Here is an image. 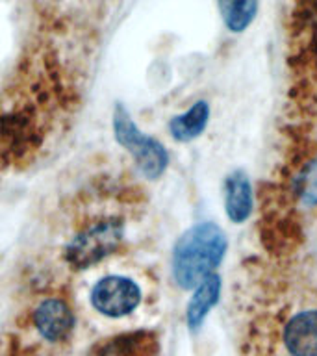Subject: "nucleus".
I'll return each mask as SVG.
<instances>
[{"label":"nucleus","instance_id":"2","mask_svg":"<svg viewBox=\"0 0 317 356\" xmlns=\"http://www.w3.org/2000/svg\"><path fill=\"white\" fill-rule=\"evenodd\" d=\"M124 238V222L117 217H106L100 221L89 222L65 249V258L74 269H88L113 254Z\"/></svg>","mask_w":317,"mask_h":356},{"label":"nucleus","instance_id":"4","mask_svg":"<svg viewBox=\"0 0 317 356\" xmlns=\"http://www.w3.org/2000/svg\"><path fill=\"white\" fill-rule=\"evenodd\" d=\"M141 288L132 278L110 275L95 284L91 289V305L106 317H124L132 314L141 302Z\"/></svg>","mask_w":317,"mask_h":356},{"label":"nucleus","instance_id":"9","mask_svg":"<svg viewBox=\"0 0 317 356\" xmlns=\"http://www.w3.org/2000/svg\"><path fill=\"white\" fill-rule=\"evenodd\" d=\"M221 295V278L217 277L216 273L202 280V282L195 288V293L191 297L188 305V312H186V319H188V327L191 330L202 325L206 316L210 314V310L217 305Z\"/></svg>","mask_w":317,"mask_h":356},{"label":"nucleus","instance_id":"6","mask_svg":"<svg viewBox=\"0 0 317 356\" xmlns=\"http://www.w3.org/2000/svg\"><path fill=\"white\" fill-rule=\"evenodd\" d=\"M95 356H160L158 338L149 330H136L102 339L93 349Z\"/></svg>","mask_w":317,"mask_h":356},{"label":"nucleus","instance_id":"8","mask_svg":"<svg viewBox=\"0 0 317 356\" xmlns=\"http://www.w3.org/2000/svg\"><path fill=\"white\" fill-rule=\"evenodd\" d=\"M225 208L232 222H243L252 211V188L243 171H234L228 175L225 186Z\"/></svg>","mask_w":317,"mask_h":356},{"label":"nucleus","instance_id":"10","mask_svg":"<svg viewBox=\"0 0 317 356\" xmlns=\"http://www.w3.org/2000/svg\"><path fill=\"white\" fill-rule=\"evenodd\" d=\"M208 121H210V106L204 100H199L188 111L172 117L169 122V132L172 139H177L180 143H188L204 132Z\"/></svg>","mask_w":317,"mask_h":356},{"label":"nucleus","instance_id":"11","mask_svg":"<svg viewBox=\"0 0 317 356\" xmlns=\"http://www.w3.org/2000/svg\"><path fill=\"white\" fill-rule=\"evenodd\" d=\"M222 21L230 32H243L254 21L258 2L256 0H217Z\"/></svg>","mask_w":317,"mask_h":356},{"label":"nucleus","instance_id":"3","mask_svg":"<svg viewBox=\"0 0 317 356\" xmlns=\"http://www.w3.org/2000/svg\"><path fill=\"white\" fill-rule=\"evenodd\" d=\"M113 132L117 143L122 145L133 156L136 165L145 178L156 180L165 172L169 163L165 147L158 139L141 132L130 113L124 110V106H117L113 111Z\"/></svg>","mask_w":317,"mask_h":356},{"label":"nucleus","instance_id":"5","mask_svg":"<svg viewBox=\"0 0 317 356\" xmlns=\"http://www.w3.org/2000/svg\"><path fill=\"white\" fill-rule=\"evenodd\" d=\"M33 327L41 338L58 343L71 334L74 316L63 299H44L33 312Z\"/></svg>","mask_w":317,"mask_h":356},{"label":"nucleus","instance_id":"12","mask_svg":"<svg viewBox=\"0 0 317 356\" xmlns=\"http://www.w3.org/2000/svg\"><path fill=\"white\" fill-rule=\"evenodd\" d=\"M300 200H302V204L306 206L317 204V163H314L304 175V178H302Z\"/></svg>","mask_w":317,"mask_h":356},{"label":"nucleus","instance_id":"7","mask_svg":"<svg viewBox=\"0 0 317 356\" xmlns=\"http://www.w3.org/2000/svg\"><path fill=\"white\" fill-rule=\"evenodd\" d=\"M284 343L291 356H317V308L299 312L289 319Z\"/></svg>","mask_w":317,"mask_h":356},{"label":"nucleus","instance_id":"1","mask_svg":"<svg viewBox=\"0 0 317 356\" xmlns=\"http://www.w3.org/2000/svg\"><path fill=\"white\" fill-rule=\"evenodd\" d=\"M227 236L216 222H199L182 234L172 250V277L182 289L197 288L213 275L227 252Z\"/></svg>","mask_w":317,"mask_h":356}]
</instances>
